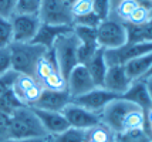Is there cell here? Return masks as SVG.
Masks as SVG:
<instances>
[{
	"instance_id": "836d02e7",
	"label": "cell",
	"mask_w": 152,
	"mask_h": 142,
	"mask_svg": "<svg viewBox=\"0 0 152 142\" xmlns=\"http://www.w3.org/2000/svg\"><path fill=\"white\" fill-rule=\"evenodd\" d=\"M17 75H19V73L14 71L13 68L9 70L3 75H0V100L6 95V92L9 90H12V87H13V84H14V80H16Z\"/></svg>"
},
{
	"instance_id": "8992f818",
	"label": "cell",
	"mask_w": 152,
	"mask_h": 142,
	"mask_svg": "<svg viewBox=\"0 0 152 142\" xmlns=\"http://www.w3.org/2000/svg\"><path fill=\"white\" fill-rule=\"evenodd\" d=\"M41 23L56 26H73V14L70 4L63 0H41L39 14Z\"/></svg>"
},
{
	"instance_id": "484cf974",
	"label": "cell",
	"mask_w": 152,
	"mask_h": 142,
	"mask_svg": "<svg viewBox=\"0 0 152 142\" xmlns=\"http://www.w3.org/2000/svg\"><path fill=\"white\" fill-rule=\"evenodd\" d=\"M41 9V0H17L14 14H33L39 16Z\"/></svg>"
},
{
	"instance_id": "cb8c5ba5",
	"label": "cell",
	"mask_w": 152,
	"mask_h": 142,
	"mask_svg": "<svg viewBox=\"0 0 152 142\" xmlns=\"http://www.w3.org/2000/svg\"><path fill=\"white\" fill-rule=\"evenodd\" d=\"M86 141V131L78 128H67L61 134L50 136V142H84Z\"/></svg>"
},
{
	"instance_id": "9a60e30c",
	"label": "cell",
	"mask_w": 152,
	"mask_h": 142,
	"mask_svg": "<svg viewBox=\"0 0 152 142\" xmlns=\"http://www.w3.org/2000/svg\"><path fill=\"white\" fill-rule=\"evenodd\" d=\"M124 100L132 102L134 105L139 107L141 109H144L145 112L148 108L152 107L151 98L148 94V90H146L145 81L144 80H138V81H132V84L129 85V88L126 90L124 94L121 95Z\"/></svg>"
},
{
	"instance_id": "7c38bea8",
	"label": "cell",
	"mask_w": 152,
	"mask_h": 142,
	"mask_svg": "<svg viewBox=\"0 0 152 142\" xmlns=\"http://www.w3.org/2000/svg\"><path fill=\"white\" fill-rule=\"evenodd\" d=\"M131 84L132 81L126 74L124 66H108L105 77H104V82H102V88L121 97L129 88Z\"/></svg>"
},
{
	"instance_id": "f1b7e54d",
	"label": "cell",
	"mask_w": 152,
	"mask_h": 142,
	"mask_svg": "<svg viewBox=\"0 0 152 142\" xmlns=\"http://www.w3.org/2000/svg\"><path fill=\"white\" fill-rule=\"evenodd\" d=\"M13 43V27L7 17H0V48H6Z\"/></svg>"
},
{
	"instance_id": "e0dca14e",
	"label": "cell",
	"mask_w": 152,
	"mask_h": 142,
	"mask_svg": "<svg viewBox=\"0 0 152 142\" xmlns=\"http://www.w3.org/2000/svg\"><path fill=\"white\" fill-rule=\"evenodd\" d=\"M124 67H125V71L128 77L131 78V81L142 80L146 75V73L149 71V68L152 67V51L131 60Z\"/></svg>"
},
{
	"instance_id": "f35d334b",
	"label": "cell",
	"mask_w": 152,
	"mask_h": 142,
	"mask_svg": "<svg viewBox=\"0 0 152 142\" xmlns=\"http://www.w3.org/2000/svg\"><path fill=\"white\" fill-rule=\"evenodd\" d=\"M50 136H39V138H24V139H6L4 142H48Z\"/></svg>"
},
{
	"instance_id": "6da1fadb",
	"label": "cell",
	"mask_w": 152,
	"mask_h": 142,
	"mask_svg": "<svg viewBox=\"0 0 152 142\" xmlns=\"http://www.w3.org/2000/svg\"><path fill=\"white\" fill-rule=\"evenodd\" d=\"M39 136L48 135L31 107L23 105L10 114V121L7 127V139H24V138H39Z\"/></svg>"
},
{
	"instance_id": "83f0119b",
	"label": "cell",
	"mask_w": 152,
	"mask_h": 142,
	"mask_svg": "<svg viewBox=\"0 0 152 142\" xmlns=\"http://www.w3.org/2000/svg\"><path fill=\"white\" fill-rule=\"evenodd\" d=\"M117 142H152L144 128L125 131L117 135Z\"/></svg>"
},
{
	"instance_id": "30bf717a",
	"label": "cell",
	"mask_w": 152,
	"mask_h": 142,
	"mask_svg": "<svg viewBox=\"0 0 152 142\" xmlns=\"http://www.w3.org/2000/svg\"><path fill=\"white\" fill-rule=\"evenodd\" d=\"M117 97H118V95L107 91L105 88L97 87V88H94V90H91V91H88L87 94L80 95L77 98H73L71 101H73L74 104L80 105V107H83V108L94 112V114L99 115V112L105 108L107 104L111 102L113 100H115Z\"/></svg>"
},
{
	"instance_id": "7bdbcfd3",
	"label": "cell",
	"mask_w": 152,
	"mask_h": 142,
	"mask_svg": "<svg viewBox=\"0 0 152 142\" xmlns=\"http://www.w3.org/2000/svg\"><path fill=\"white\" fill-rule=\"evenodd\" d=\"M141 4H144V6H146L149 10L152 9V0H138Z\"/></svg>"
},
{
	"instance_id": "bcb514c9",
	"label": "cell",
	"mask_w": 152,
	"mask_h": 142,
	"mask_svg": "<svg viewBox=\"0 0 152 142\" xmlns=\"http://www.w3.org/2000/svg\"><path fill=\"white\" fill-rule=\"evenodd\" d=\"M84 142H94V141H91V139H87V138H86V141H84Z\"/></svg>"
},
{
	"instance_id": "5b68a950",
	"label": "cell",
	"mask_w": 152,
	"mask_h": 142,
	"mask_svg": "<svg viewBox=\"0 0 152 142\" xmlns=\"http://www.w3.org/2000/svg\"><path fill=\"white\" fill-rule=\"evenodd\" d=\"M137 105H134L132 102L124 100L122 97H117L115 100L108 102L105 108L99 112V121L105 124L108 128H111L118 135L122 132V127H124V119L125 115L135 108Z\"/></svg>"
},
{
	"instance_id": "f6af8a7d",
	"label": "cell",
	"mask_w": 152,
	"mask_h": 142,
	"mask_svg": "<svg viewBox=\"0 0 152 142\" xmlns=\"http://www.w3.org/2000/svg\"><path fill=\"white\" fill-rule=\"evenodd\" d=\"M63 1H66V3H68V4H71V3H73L74 0H63Z\"/></svg>"
},
{
	"instance_id": "d6a6232c",
	"label": "cell",
	"mask_w": 152,
	"mask_h": 142,
	"mask_svg": "<svg viewBox=\"0 0 152 142\" xmlns=\"http://www.w3.org/2000/svg\"><path fill=\"white\" fill-rule=\"evenodd\" d=\"M149 17H151V10L146 6L139 3L138 6L135 7V10L131 13L126 23H129V24H144Z\"/></svg>"
},
{
	"instance_id": "ac0fdd59",
	"label": "cell",
	"mask_w": 152,
	"mask_h": 142,
	"mask_svg": "<svg viewBox=\"0 0 152 142\" xmlns=\"http://www.w3.org/2000/svg\"><path fill=\"white\" fill-rule=\"evenodd\" d=\"M124 24L126 30V43H152V16L144 24Z\"/></svg>"
},
{
	"instance_id": "ee69618b",
	"label": "cell",
	"mask_w": 152,
	"mask_h": 142,
	"mask_svg": "<svg viewBox=\"0 0 152 142\" xmlns=\"http://www.w3.org/2000/svg\"><path fill=\"white\" fill-rule=\"evenodd\" d=\"M151 75H152V67L149 68V71H148V73H146V75H145V77H144V78H142V80H145L146 77H151Z\"/></svg>"
},
{
	"instance_id": "3957f363",
	"label": "cell",
	"mask_w": 152,
	"mask_h": 142,
	"mask_svg": "<svg viewBox=\"0 0 152 142\" xmlns=\"http://www.w3.org/2000/svg\"><path fill=\"white\" fill-rule=\"evenodd\" d=\"M12 68L20 74H28L34 77V68L37 61L47 51L46 47L34 43H12L9 46Z\"/></svg>"
},
{
	"instance_id": "ab89813d",
	"label": "cell",
	"mask_w": 152,
	"mask_h": 142,
	"mask_svg": "<svg viewBox=\"0 0 152 142\" xmlns=\"http://www.w3.org/2000/svg\"><path fill=\"white\" fill-rule=\"evenodd\" d=\"M144 81H145L146 90H148V94H149V98H151V102H152V75L151 77H146Z\"/></svg>"
},
{
	"instance_id": "d590c367",
	"label": "cell",
	"mask_w": 152,
	"mask_h": 142,
	"mask_svg": "<svg viewBox=\"0 0 152 142\" xmlns=\"http://www.w3.org/2000/svg\"><path fill=\"white\" fill-rule=\"evenodd\" d=\"M102 20H99L98 16L91 13L86 14V16H81V17H75L73 21V26H81V27H91V28H97L98 24Z\"/></svg>"
},
{
	"instance_id": "8d00e7d4",
	"label": "cell",
	"mask_w": 152,
	"mask_h": 142,
	"mask_svg": "<svg viewBox=\"0 0 152 142\" xmlns=\"http://www.w3.org/2000/svg\"><path fill=\"white\" fill-rule=\"evenodd\" d=\"M12 70V60H10V51L9 47L0 48V75Z\"/></svg>"
},
{
	"instance_id": "7a4b0ae2",
	"label": "cell",
	"mask_w": 152,
	"mask_h": 142,
	"mask_svg": "<svg viewBox=\"0 0 152 142\" xmlns=\"http://www.w3.org/2000/svg\"><path fill=\"white\" fill-rule=\"evenodd\" d=\"M78 47H80V40L77 37V34L74 33V30L71 28L70 31L63 33L58 36L56 41H54L53 50L56 61H57V67H58L60 73L68 77L70 71L73 70L75 66H78Z\"/></svg>"
},
{
	"instance_id": "d4e9b609",
	"label": "cell",
	"mask_w": 152,
	"mask_h": 142,
	"mask_svg": "<svg viewBox=\"0 0 152 142\" xmlns=\"http://www.w3.org/2000/svg\"><path fill=\"white\" fill-rule=\"evenodd\" d=\"M40 84L44 90H51V91H64V90H67V78L60 73V70L53 71Z\"/></svg>"
},
{
	"instance_id": "d6986e66",
	"label": "cell",
	"mask_w": 152,
	"mask_h": 142,
	"mask_svg": "<svg viewBox=\"0 0 152 142\" xmlns=\"http://www.w3.org/2000/svg\"><path fill=\"white\" fill-rule=\"evenodd\" d=\"M88 70V73L91 75V78L94 80L97 87H102V82H104V77L107 73V66L105 58H104V48H98L97 53L87 61L84 64Z\"/></svg>"
},
{
	"instance_id": "60d3db41",
	"label": "cell",
	"mask_w": 152,
	"mask_h": 142,
	"mask_svg": "<svg viewBox=\"0 0 152 142\" xmlns=\"http://www.w3.org/2000/svg\"><path fill=\"white\" fill-rule=\"evenodd\" d=\"M145 124H152V107L145 111Z\"/></svg>"
},
{
	"instance_id": "ba28073f",
	"label": "cell",
	"mask_w": 152,
	"mask_h": 142,
	"mask_svg": "<svg viewBox=\"0 0 152 142\" xmlns=\"http://www.w3.org/2000/svg\"><path fill=\"white\" fill-rule=\"evenodd\" d=\"M10 21L14 43H31L41 26L40 17L33 14H13Z\"/></svg>"
},
{
	"instance_id": "8fae6325",
	"label": "cell",
	"mask_w": 152,
	"mask_h": 142,
	"mask_svg": "<svg viewBox=\"0 0 152 142\" xmlns=\"http://www.w3.org/2000/svg\"><path fill=\"white\" fill-rule=\"evenodd\" d=\"M61 114L66 117V119L70 127L84 129V131L90 129L91 127L97 125L99 122L98 114H94L91 111H88V109L83 108V107H80L77 104H74L73 101L61 111Z\"/></svg>"
},
{
	"instance_id": "52a82bcc",
	"label": "cell",
	"mask_w": 152,
	"mask_h": 142,
	"mask_svg": "<svg viewBox=\"0 0 152 142\" xmlns=\"http://www.w3.org/2000/svg\"><path fill=\"white\" fill-rule=\"evenodd\" d=\"M152 51V43H125L118 48L104 50L107 66H125L139 55Z\"/></svg>"
},
{
	"instance_id": "f546056e",
	"label": "cell",
	"mask_w": 152,
	"mask_h": 142,
	"mask_svg": "<svg viewBox=\"0 0 152 142\" xmlns=\"http://www.w3.org/2000/svg\"><path fill=\"white\" fill-rule=\"evenodd\" d=\"M41 92H43L41 84H40V82H36L34 85H31L30 88H27L24 92H21V94L19 95V100L23 102L24 105L31 107V105H34V104L37 102V100L40 98Z\"/></svg>"
},
{
	"instance_id": "c3c4849f",
	"label": "cell",
	"mask_w": 152,
	"mask_h": 142,
	"mask_svg": "<svg viewBox=\"0 0 152 142\" xmlns=\"http://www.w3.org/2000/svg\"><path fill=\"white\" fill-rule=\"evenodd\" d=\"M48 142H50V138H48Z\"/></svg>"
},
{
	"instance_id": "4fadbf2b",
	"label": "cell",
	"mask_w": 152,
	"mask_h": 142,
	"mask_svg": "<svg viewBox=\"0 0 152 142\" xmlns=\"http://www.w3.org/2000/svg\"><path fill=\"white\" fill-rule=\"evenodd\" d=\"M70 102H71V97H70L67 90H64V91H51V90H44L43 88V92L40 95V98L31 107L39 109H48V111L61 112Z\"/></svg>"
},
{
	"instance_id": "7402d4cb",
	"label": "cell",
	"mask_w": 152,
	"mask_h": 142,
	"mask_svg": "<svg viewBox=\"0 0 152 142\" xmlns=\"http://www.w3.org/2000/svg\"><path fill=\"white\" fill-rule=\"evenodd\" d=\"M86 138L94 142H117V134L99 121L97 125L86 131Z\"/></svg>"
},
{
	"instance_id": "4dcf8cb0",
	"label": "cell",
	"mask_w": 152,
	"mask_h": 142,
	"mask_svg": "<svg viewBox=\"0 0 152 142\" xmlns=\"http://www.w3.org/2000/svg\"><path fill=\"white\" fill-rule=\"evenodd\" d=\"M36 82H39L36 78H34L33 75H28V74H20L16 77V80H14V84L12 90L14 91V94L17 95V98H19V95L21 92H24L27 88H30L31 85H34Z\"/></svg>"
},
{
	"instance_id": "b9f144b4",
	"label": "cell",
	"mask_w": 152,
	"mask_h": 142,
	"mask_svg": "<svg viewBox=\"0 0 152 142\" xmlns=\"http://www.w3.org/2000/svg\"><path fill=\"white\" fill-rule=\"evenodd\" d=\"M144 131H145L146 135L149 136V139L152 141V124H145L144 125Z\"/></svg>"
},
{
	"instance_id": "277c9868",
	"label": "cell",
	"mask_w": 152,
	"mask_h": 142,
	"mask_svg": "<svg viewBox=\"0 0 152 142\" xmlns=\"http://www.w3.org/2000/svg\"><path fill=\"white\" fill-rule=\"evenodd\" d=\"M97 41L104 50L118 48L126 43L125 24L121 21L108 17L102 20L97 27Z\"/></svg>"
},
{
	"instance_id": "7dc6e473",
	"label": "cell",
	"mask_w": 152,
	"mask_h": 142,
	"mask_svg": "<svg viewBox=\"0 0 152 142\" xmlns=\"http://www.w3.org/2000/svg\"><path fill=\"white\" fill-rule=\"evenodd\" d=\"M151 16H152V9H151Z\"/></svg>"
},
{
	"instance_id": "4316f807",
	"label": "cell",
	"mask_w": 152,
	"mask_h": 142,
	"mask_svg": "<svg viewBox=\"0 0 152 142\" xmlns=\"http://www.w3.org/2000/svg\"><path fill=\"white\" fill-rule=\"evenodd\" d=\"M23 105L24 104L17 98V95L14 94L13 90H9L6 92V95L0 100V111L6 112L7 115H10L13 111H16L17 108L23 107Z\"/></svg>"
},
{
	"instance_id": "e575fe53",
	"label": "cell",
	"mask_w": 152,
	"mask_h": 142,
	"mask_svg": "<svg viewBox=\"0 0 152 142\" xmlns=\"http://www.w3.org/2000/svg\"><path fill=\"white\" fill-rule=\"evenodd\" d=\"M111 0H93V13L98 16L99 20H105L110 16Z\"/></svg>"
},
{
	"instance_id": "2e32d148",
	"label": "cell",
	"mask_w": 152,
	"mask_h": 142,
	"mask_svg": "<svg viewBox=\"0 0 152 142\" xmlns=\"http://www.w3.org/2000/svg\"><path fill=\"white\" fill-rule=\"evenodd\" d=\"M73 28V26H56V24H47V23H41L39 31L36 34V37L33 39L31 43L34 44H40L43 47H46L47 50L53 47L56 39L61 36L63 33H67Z\"/></svg>"
},
{
	"instance_id": "603a6c76",
	"label": "cell",
	"mask_w": 152,
	"mask_h": 142,
	"mask_svg": "<svg viewBox=\"0 0 152 142\" xmlns=\"http://www.w3.org/2000/svg\"><path fill=\"white\" fill-rule=\"evenodd\" d=\"M144 125H145V112H144V109H141L139 107H135V108H132L125 115L122 132L131 131V129L144 128Z\"/></svg>"
},
{
	"instance_id": "74e56055",
	"label": "cell",
	"mask_w": 152,
	"mask_h": 142,
	"mask_svg": "<svg viewBox=\"0 0 152 142\" xmlns=\"http://www.w3.org/2000/svg\"><path fill=\"white\" fill-rule=\"evenodd\" d=\"M17 0H0V17L10 19L14 14Z\"/></svg>"
},
{
	"instance_id": "5bb4252c",
	"label": "cell",
	"mask_w": 152,
	"mask_h": 142,
	"mask_svg": "<svg viewBox=\"0 0 152 142\" xmlns=\"http://www.w3.org/2000/svg\"><path fill=\"white\" fill-rule=\"evenodd\" d=\"M33 108V107H31ZM36 115L39 117L40 122L43 125V128L46 129L47 135L53 136L57 134H61L63 131H66L67 128H70L68 122H67L66 117L57 112V111H48V109H39V108H33Z\"/></svg>"
},
{
	"instance_id": "9c48e42d",
	"label": "cell",
	"mask_w": 152,
	"mask_h": 142,
	"mask_svg": "<svg viewBox=\"0 0 152 142\" xmlns=\"http://www.w3.org/2000/svg\"><path fill=\"white\" fill-rule=\"evenodd\" d=\"M94 88H97V85L84 64H78L70 71V74L67 77V91L71 100L87 94Z\"/></svg>"
},
{
	"instance_id": "ffe728a7",
	"label": "cell",
	"mask_w": 152,
	"mask_h": 142,
	"mask_svg": "<svg viewBox=\"0 0 152 142\" xmlns=\"http://www.w3.org/2000/svg\"><path fill=\"white\" fill-rule=\"evenodd\" d=\"M138 4V0H111V10L108 17L115 19L121 23H126Z\"/></svg>"
},
{
	"instance_id": "44dd1931",
	"label": "cell",
	"mask_w": 152,
	"mask_h": 142,
	"mask_svg": "<svg viewBox=\"0 0 152 142\" xmlns=\"http://www.w3.org/2000/svg\"><path fill=\"white\" fill-rule=\"evenodd\" d=\"M58 70L57 67V61H56V57H54L53 50H47L44 55L37 61L36 64V68H34V78L39 82H41L44 78H47L48 75L51 74L53 71Z\"/></svg>"
},
{
	"instance_id": "1f68e13d",
	"label": "cell",
	"mask_w": 152,
	"mask_h": 142,
	"mask_svg": "<svg viewBox=\"0 0 152 142\" xmlns=\"http://www.w3.org/2000/svg\"><path fill=\"white\" fill-rule=\"evenodd\" d=\"M70 10L73 14V19L86 16L93 12V0H74L70 4Z\"/></svg>"
}]
</instances>
